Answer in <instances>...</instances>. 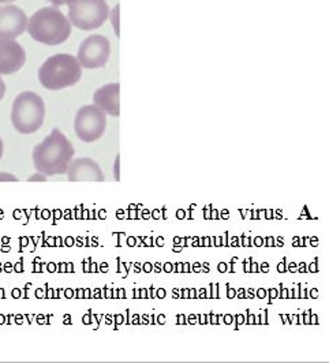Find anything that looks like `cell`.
<instances>
[{"label":"cell","instance_id":"obj_1","mask_svg":"<svg viewBox=\"0 0 329 363\" xmlns=\"http://www.w3.org/2000/svg\"><path fill=\"white\" fill-rule=\"evenodd\" d=\"M74 147L72 143L57 130L45 137L43 143L35 147L32 159L37 172L45 177L63 175L67 172L69 165L73 162Z\"/></svg>","mask_w":329,"mask_h":363},{"label":"cell","instance_id":"obj_2","mask_svg":"<svg viewBox=\"0 0 329 363\" xmlns=\"http://www.w3.org/2000/svg\"><path fill=\"white\" fill-rule=\"evenodd\" d=\"M28 33L45 45H59L72 35V23L55 7L38 10L28 22Z\"/></svg>","mask_w":329,"mask_h":363},{"label":"cell","instance_id":"obj_3","mask_svg":"<svg viewBox=\"0 0 329 363\" xmlns=\"http://www.w3.org/2000/svg\"><path fill=\"white\" fill-rule=\"evenodd\" d=\"M82 75V67L73 55L57 54L48 57L38 69L40 84L48 91L74 86Z\"/></svg>","mask_w":329,"mask_h":363},{"label":"cell","instance_id":"obj_4","mask_svg":"<svg viewBox=\"0 0 329 363\" xmlns=\"http://www.w3.org/2000/svg\"><path fill=\"white\" fill-rule=\"evenodd\" d=\"M45 119V103L35 91L17 96L11 109V123L21 134L36 133Z\"/></svg>","mask_w":329,"mask_h":363},{"label":"cell","instance_id":"obj_5","mask_svg":"<svg viewBox=\"0 0 329 363\" xmlns=\"http://www.w3.org/2000/svg\"><path fill=\"white\" fill-rule=\"evenodd\" d=\"M110 17L106 0H75L69 6V21L81 30L100 28Z\"/></svg>","mask_w":329,"mask_h":363},{"label":"cell","instance_id":"obj_6","mask_svg":"<svg viewBox=\"0 0 329 363\" xmlns=\"http://www.w3.org/2000/svg\"><path fill=\"white\" fill-rule=\"evenodd\" d=\"M107 128V115L99 107L85 106L77 112L74 131L84 143H94L103 137Z\"/></svg>","mask_w":329,"mask_h":363},{"label":"cell","instance_id":"obj_7","mask_svg":"<svg viewBox=\"0 0 329 363\" xmlns=\"http://www.w3.org/2000/svg\"><path fill=\"white\" fill-rule=\"evenodd\" d=\"M111 44L107 37L94 36L88 37L79 47L78 51V62L81 67L85 69H100L104 67L110 59Z\"/></svg>","mask_w":329,"mask_h":363},{"label":"cell","instance_id":"obj_8","mask_svg":"<svg viewBox=\"0 0 329 363\" xmlns=\"http://www.w3.org/2000/svg\"><path fill=\"white\" fill-rule=\"evenodd\" d=\"M26 62L25 50L16 40L0 38V75L19 72Z\"/></svg>","mask_w":329,"mask_h":363},{"label":"cell","instance_id":"obj_9","mask_svg":"<svg viewBox=\"0 0 329 363\" xmlns=\"http://www.w3.org/2000/svg\"><path fill=\"white\" fill-rule=\"evenodd\" d=\"M28 25V18L23 10L17 6L9 4L0 7V38H17Z\"/></svg>","mask_w":329,"mask_h":363},{"label":"cell","instance_id":"obj_10","mask_svg":"<svg viewBox=\"0 0 329 363\" xmlns=\"http://www.w3.org/2000/svg\"><path fill=\"white\" fill-rule=\"evenodd\" d=\"M66 174L69 181L72 182L106 181V177L100 165L89 157H81V159L73 160L69 165V169Z\"/></svg>","mask_w":329,"mask_h":363},{"label":"cell","instance_id":"obj_11","mask_svg":"<svg viewBox=\"0 0 329 363\" xmlns=\"http://www.w3.org/2000/svg\"><path fill=\"white\" fill-rule=\"evenodd\" d=\"M119 84H108L97 89L93 94V104L111 116H119Z\"/></svg>","mask_w":329,"mask_h":363},{"label":"cell","instance_id":"obj_12","mask_svg":"<svg viewBox=\"0 0 329 363\" xmlns=\"http://www.w3.org/2000/svg\"><path fill=\"white\" fill-rule=\"evenodd\" d=\"M0 182H18L17 177L7 172H0Z\"/></svg>","mask_w":329,"mask_h":363},{"label":"cell","instance_id":"obj_13","mask_svg":"<svg viewBox=\"0 0 329 363\" xmlns=\"http://www.w3.org/2000/svg\"><path fill=\"white\" fill-rule=\"evenodd\" d=\"M50 1L56 7H60V6H70L75 0H50Z\"/></svg>","mask_w":329,"mask_h":363},{"label":"cell","instance_id":"obj_14","mask_svg":"<svg viewBox=\"0 0 329 363\" xmlns=\"http://www.w3.org/2000/svg\"><path fill=\"white\" fill-rule=\"evenodd\" d=\"M29 182H40V181H47V177L44 175V174H41V172H37L35 175H32L29 179Z\"/></svg>","mask_w":329,"mask_h":363},{"label":"cell","instance_id":"obj_15","mask_svg":"<svg viewBox=\"0 0 329 363\" xmlns=\"http://www.w3.org/2000/svg\"><path fill=\"white\" fill-rule=\"evenodd\" d=\"M4 94H6V84H4V81L0 78V101L3 100Z\"/></svg>","mask_w":329,"mask_h":363},{"label":"cell","instance_id":"obj_16","mask_svg":"<svg viewBox=\"0 0 329 363\" xmlns=\"http://www.w3.org/2000/svg\"><path fill=\"white\" fill-rule=\"evenodd\" d=\"M115 179L119 181V156L116 157V163H115Z\"/></svg>","mask_w":329,"mask_h":363},{"label":"cell","instance_id":"obj_17","mask_svg":"<svg viewBox=\"0 0 329 363\" xmlns=\"http://www.w3.org/2000/svg\"><path fill=\"white\" fill-rule=\"evenodd\" d=\"M3 152H4V145H3V141L0 138V159L3 157Z\"/></svg>","mask_w":329,"mask_h":363},{"label":"cell","instance_id":"obj_18","mask_svg":"<svg viewBox=\"0 0 329 363\" xmlns=\"http://www.w3.org/2000/svg\"><path fill=\"white\" fill-rule=\"evenodd\" d=\"M9 1H14V0H0V4L1 3H9Z\"/></svg>","mask_w":329,"mask_h":363}]
</instances>
